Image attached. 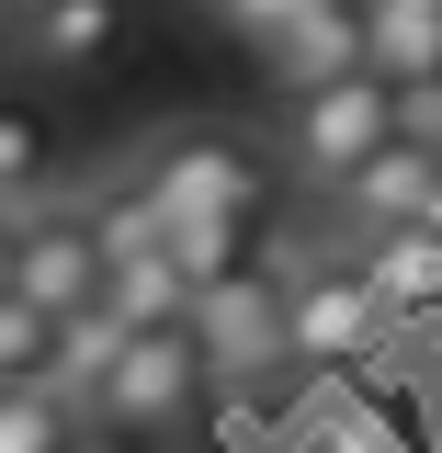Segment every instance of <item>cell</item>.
Returning <instances> with one entry per match:
<instances>
[{
	"instance_id": "obj_15",
	"label": "cell",
	"mask_w": 442,
	"mask_h": 453,
	"mask_svg": "<svg viewBox=\"0 0 442 453\" xmlns=\"http://www.w3.org/2000/svg\"><path fill=\"white\" fill-rule=\"evenodd\" d=\"M46 374H57V329L23 306V295H0V396L46 386Z\"/></svg>"
},
{
	"instance_id": "obj_8",
	"label": "cell",
	"mask_w": 442,
	"mask_h": 453,
	"mask_svg": "<svg viewBox=\"0 0 442 453\" xmlns=\"http://www.w3.org/2000/svg\"><path fill=\"white\" fill-rule=\"evenodd\" d=\"M125 0H23L12 12V57L23 68H46V80H80V68H103L113 46H125Z\"/></svg>"
},
{
	"instance_id": "obj_14",
	"label": "cell",
	"mask_w": 442,
	"mask_h": 453,
	"mask_svg": "<svg viewBox=\"0 0 442 453\" xmlns=\"http://www.w3.org/2000/svg\"><path fill=\"white\" fill-rule=\"evenodd\" d=\"M80 396H57V386H23V396H0V453H80Z\"/></svg>"
},
{
	"instance_id": "obj_2",
	"label": "cell",
	"mask_w": 442,
	"mask_h": 453,
	"mask_svg": "<svg viewBox=\"0 0 442 453\" xmlns=\"http://www.w3.org/2000/svg\"><path fill=\"white\" fill-rule=\"evenodd\" d=\"M397 340L386 295L352 273V250H306V261H283V363H306V374H352V363H375Z\"/></svg>"
},
{
	"instance_id": "obj_11",
	"label": "cell",
	"mask_w": 442,
	"mask_h": 453,
	"mask_svg": "<svg viewBox=\"0 0 442 453\" xmlns=\"http://www.w3.org/2000/svg\"><path fill=\"white\" fill-rule=\"evenodd\" d=\"M261 68L283 80V103H306V91L352 80V68H363V12H330V0H306V12L283 23L273 46H261Z\"/></svg>"
},
{
	"instance_id": "obj_4",
	"label": "cell",
	"mask_w": 442,
	"mask_h": 453,
	"mask_svg": "<svg viewBox=\"0 0 442 453\" xmlns=\"http://www.w3.org/2000/svg\"><path fill=\"white\" fill-rule=\"evenodd\" d=\"M397 125H408V103H397L375 68H352V80H330V91L283 103V170H295L306 193H340V181L375 159Z\"/></svg>"
},
{
	"instance_id": "obj_7",
	"label": "cell",
	"mask_w": 442,
	"mask_h": 453,
	"mask_svg": "<svg viewBox=\"0 0 442 453\" xmlns=\"http://www.w3.org/2000/svg\"><path fill=\"white\" fill-rule=\"evenodd\" d=\"M193 340H205L216 374H273L283 363V261L216 283V295H193Z\"/></svg>"
},
{
	"instance_id": "obj_18",
	"label": "cell",
	"mask_w": 442,
	"mask_h": 453,
	"mask_svg": "<svg viewBox=\"0 0 442 453\" xmlns=\"http://www.w3.org/2000/svg\"><path fill=\"white\" fill-rule=\"evenodd\" d=\"M12 12H23V0H12Z\"/></svg>"
},
{
	"instance_id": "obj_16",
	"label": "cell",
	"mask_w": 442,
	"mask_h": 453,
	"mask_svg": "<svg viewBox=\"0 0 442 453\" xmlns=\"http://www.w3.org/2000/svg\"><path fill=\"white\" fill-rule=\"evenodd\" d=\"M205 12H216L227 35H250V46H273V35L295 23V12H306V0H205Z\"/></svg>"
},
{
	"instance_id": "obj_1",
	"label": "cell",
	"mask_w": 442,
	"mask_h": 453,
	"mask_svg": "<svg viewBox=\"0 0 442 453\" xmlns=\"http://www.w3.org/2000/svg\"><path fill=\"white\" fill-rule=\"evenodd\" d=\"M125 170L159 204V226H238V238H261V216H273V193H283V159L250 148L238 125H170Z\"/></svg>"
},
{
	"instance_id": "obj_10",
	"label": "cell",
	"mask_w": 442,
	"mask_h": 453,
	"mask_svg": "<svg viewBox=\"0 0 442 453\" xmlns=\"http://www.w3.org/2000/svg\"><path fill=\"white\" fill-rule=\"evenodd\" d=\"M363 68L397 103H431L442 91V0H375L363 12Z\"/></svg>"
},
{
	"instance_id": "obj_6",
	"label": "cell",
	"mask_w": 442,
	"mask_h": 453,
	"mask_svg": "<svg viewBox=\"0 0 442 453\" xmlns=\"http://www.w3.org/2000/svg\"><path fill=\"white\" fill-rule=\"evenodd\" d=\"M431 204H442V136L431 125H397L375 159L352 170L330 193V216H340V238H386V226H431Z\"/></svg>"
},
{
	"instance_id": "obj_9",
	"label": "cell",
	"mask_w": 442,
	"mask_h": 453,
	"mask_svg": "<svg viewBox=\"0 0 442 453\" xmlns=\"http://www.w3.org/2000/svg\"><path fill=\"white\" fill-rule=\"evenodd\" d=\"M340 250H352V273L386 295L397 329L442 318V226H386V238H340Z\"/></svg>"
},
{
	"instance_id": "obj_13",
	"label": "cell",
	"mask_w": 442,
	"mask_h": 453,
	"mask_svg": "<svg viewBox=\"0 0 442 453\" xmlns=\"http://www.w3.org/2000/svg\"><path fill=\"white\" fill-rule=\"evenodd\" d=\"M295 453H408V431H397L375 396H318L295 419Z\"/></svg>"
},
{
	"instance_id": "obj_3",
	"label": "cell",
	"mask_w": 442,
	"mask_h": 453,
	"mask_svg": "<svg viewBox=\"0 0 442 453\" xmlns=\"http://www.w3.org/2000/svg\"><path fill=\"white\" fill-rule=\"evenodd\" d=\"M205 386H216V363H205V340H193V318L182 329H125V351L103 363V386H91V431H125V442H159V431H182L193 408H205Z\"/></svg>"
},
{
	"instance_id": "obj_5",
	"label": "cell",
	"mask_w": 442,
	"mask_h": 453,
	"mask_svg": "<svg viewBox=\"0 0 442 453\" xmlns=\"http://www.w3.org/2000/svg\"><path fill=\"white\" fill-rule=\"evenodd\" d=\"M0 295H23L46 329H68V318L103 306V238H91V204L80 193H46V204L12 216V283Z\"/></svg>"
},
{
	"instance_id": "obj_17",
	"label": "cell",
	"mask_w": 442,
	"mask_h": 453,
	"mask_svg": "<svg viewBox=\"0 0 442 453\" xmlns=\"http://www.w3.org/2000/svg\"><path fill=\"white\" fill-rule=\"evenodd\" d=\"M330 12H375V0H330Z\"/></svg>"
},
{
	"instance_id": "obj_12",
	"label": "cell",
	"mask_w": 442,
	"mask_h": 453,
	"mask_svg": "<svg viewBox=\"0 0 442 453\" xmlns=\"http://www.w3.org/2000/svg\"><path fill=\"white\" fill-rule=\"evenodd\" d=\"M57 193V136L35 103H12L0 91V216H23V204H46Z\"/></svg>"
}]
</instances>
